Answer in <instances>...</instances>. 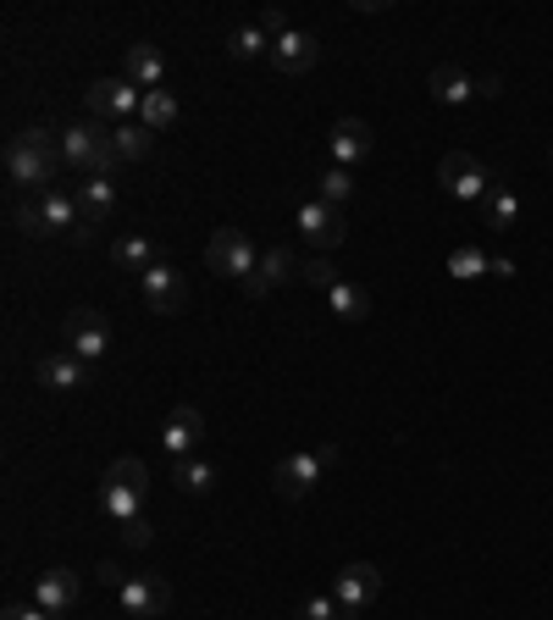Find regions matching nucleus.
<instances>
[{
  "instance_id": "aec40b11",
  "label": "nucleus",
  "mask_w": 553,
  "mask_h": 620,
  "mask_svg": "<svg viewBox=\"0 0 553 620\" xmlns=\"http://www.w3.org/2000/svg\"><path fill=\"white\" fill-rule=\"evenodd\" d=\"M111 260L128 266V272H139V278L150 272V266H161V255H155V244H150L144 233H122V238L111 244Z\"/></svg>"
},
{
  "instance_id": "1a4fd4ad",
  "label": "nucleus",
  "mask_w": 553,
  "mask_h": 620,
  "mask_svg": "<svg viewBox=\"0 0 553 620\" xmlns=\"http://www.w3.org/2000/svg\"><path fill=\"white\" fill-rule=\"evenodd\" d=\"M205 443V416L195 405H172L166 421H161V449L172 460H195V449Z\"/></svg>"
},
{
  "instance_id": "2f4dec72",
  "label": "nucleus",
  "mask_w": 553,
  "mask_h": 620,
  "mask_svg": "<svg viewBox=\"0 0 553 620\" xmlns=\"http://www.w3.org/2000/svg\"><path fill=\"white\" fill-rule=\"evenodd\" d=\"M12 227H17L23 238H50V227H45V211H39V195L12 206Z\"/></svg>"
},
{
  "instance_id": "393cba45",
  "label": "nucleus",
  "mask_w": 553,
  "mask_h": 620,
  "mask_svg": "<svg viewBox=\"0 0 553 620\" xmlns=\"http://www.w3.org/2000/svg\"><path fill=\"white\" fill-rule=\"evenodd\" d=\"M139 122H144L150 133H166V128L177 122V101H172V89H150L144 106H139Z\"/></svg>"
},
{
  "instance_id": "4be33fe9",
  "label": "nucleus",
  "mask_w": 553,
  "mask_h": 620,
  "mask_svg": "<svg viewBox=\"0 0 553 620\" xmlns=\"http://www.w3.org/2000/svg\"><path fill=\"white\" fill-rule=\"evenodd\" d=\"M39 211H45V227L50 233H72L83 217H78V195H67V189H45L39 195Z\"/></svg>"
},
{
  "instance_id": "dca6fc26",
  "label": "nucleus",
  "mask_w": 553,
  "mask_h": 620,
  "mask_svg": "<svg viewBox=\"0 0 553 620\" xmlns=\"http://www.w3.org/2000/svg\"><path fill=\"white\" fill-rule=\"evenodd\" d=\"M34 604L67 620V609L78 604V576H72V571H61V565H56V571H45V576L34 582Z\"/></svg>"
},
{
  "instance_id": "58836bf2",
  "label": "nucleus",
  "mask_w": 553,
  "mask_h": 620,
  "mask_svg": "<svg viewBox=\"0 0 553 620\" xmlns=\"http://www.w3.org/2000/svg\"><path fill=\"white\" fill-rule=\"evenodd\" d=\"M238 289H244L249 300H266V294H271V278H266V272H260V266H255V272H249V278H244Z\"/></svg>"
},
{
  "instance_id": "9d476101",
  "label": "nucleus",
  "mask_w": 553,
  "mask_h": 620,
  "mask_svg": "<svg viewBox=\"0 0 553 620\" xmlns=\"http://www.w3.org/2000/svg\"><path fill=\"white\" fill-rule=\"evenodd\" d=\"M139 294H144V305L155 311V316H177L183 305H189V283L177 278V266H150V272L139 278Z\"/></svg>"
},
{
  "instance_id": "6e6552de",
  "label": "nucleus",
  "mask_w": 553,
  "mask_h": 620,
  "mask_svg": "<svg viewBox=\"0 0 553 620\" xmlns=\"http://www.w3.org/2000/svg\"><path fill=\"white\" fill-rule=\"evenodd\" d=\"M377 593H383V571H377L372 560L343 565V571H338V582H332V598L343 604V615H349V620H360L365 609H372V604H377Z\"/></svg>"
},
{
  "instance_id": "423d86ee",
  "label": "nucleus",
  "mask_w": 553,
  "mask_h": 620,
  "mask_svg": "<svg viewBox=\"0 0 553 620\" xmlns=\"http://www.w3.org/2000/svg\"><path fill=\"white\" fill-rule=\"evenodd\" d=\"M437 177H443V189H448L454 200H487V189H493V172H487L471 150H448V155L437 161Z\"/></svg>"
},
{
  "instance_id": "f3484780",
  "label": "nucleus",
  "mask_w": 553,
  "mask_h": 620,
  "mask_svg": "<svg viewBox=\"0 0 553 620\" xmlns=\"http://www.w3.org/2000/svg\"><path fill=\"white\" fill-rule=\"evenodd\" d=\"M39 383L50 394H78L89 383V366L78 361V354H45V361H39Z\"/></svg>"
},
{
  "instance_id": "9b49d317",
  "label": "nucleus",
  "mask_w": 553,
  "mask_h": 620,
  "mask_svg": "<svg viewBox=\"0 0 553 620\" xmlns=\"http://www.w3.org/2000/svg\"><path fill=\"white\" fill-rule=\"evenodd\" d=\"M117 593H122V609H128L133 620H155V615H166V604H172V582H166V576H128Z\"/></svg>"
},
{
  "instance_id": "c756f323",
  "label": "nucleus",
  "mask_w": 553,
  "mask_h": 620,
  "mask_svg": "<svg viewBox=\"0 0 553 620\" xmlns=\"http://www.w3.org/2000/svg\"><path fill=\"white\" fill-rule=\"evenodd\" d=\"M101 504H106V515L122 526V520H133V515H144V499L139 493H128V488H106L101 482Z\"/></svg>"
},
{
  "instance_id": "ddd939ff",
  "label": "nucleus",
  "mask_w": 553,
  "mask_h": 620,
  "mask_svg": "<svg viewBox=\"0 0 553 620\" xmlns=\"http://www.w3.org/2000/svg\"><path fill=\"white\" fill-rule=\"evenodd\" d=\"M332 161L338 166H360V161H372V150H377V133H372V122H360V117H343L338 128H332Z\"/></svg>"
},
{
  "instance_id": "79ce46f5",
  "label": "nucleus",
  "mask_w": 553,
  "mask_h": 620,
  "mask_svg": "<svg viewBox=\"0 0 553 620\" xmlns=\"http://www.w3.org/2000/svg\"><path fill=\"white\" fill-rule=\"evenodd\" d=\"M548 161H553V150H548Z\"/></svg>"
},
{
  "instance_id": "b1692460",
  "label": "nucleus",
  "mask_w": 553,
  "mask_h": 620,
  "mask_svg": "<svg viewBox=\"0 0 553 620\" xmlns=\"http://www.w3.org/2000/svg\"><path fill=\"white\" fill-rule=\"evenodd\" d=\"M101 482H106V488H128V493H139V499H144V493H150V466H144V460H133V455H122V460H111V466H106V477H101Z\"/></svg>"
},
{
  "instance_id": "6ab92c4d",
  "label": "nucleus",
  "mask_w": 553,
  "mask_h": 620,
  "mask_svg": "<svg viewBox=\"0 0 553 620\" xmlns=\"http://www.w3.org/2000/svg\"><path fill=\"white\" fill-rule=\"evenodd\" d=\"M426 89H432V101H437V106H466V101L476 95V83L459 72V67H432Z\"/></svg>"
},
{
  "instance_id": "4468645a",
  "label": "nucleus",
  "mask_w": 553,
  "mask_h": 620,
  "mask_svg": "<svg viewBox=\"0 0 553 620\" xmlns=\"http://www.w3.org/2000/svg\"><path fill=\"white\" fill-rule=\"evenodd\" d=\"M316 56H321V45H316V34H305V28H294V34H283L271 45V67L283 72V78H305L310 67H316Z\"/></svg>"
},
{
  "instance_id": "a878e982",
  "label": "nucleus",
  "mask_w": 553,
  "mask_h": 620,
  "mask_svg": "<svg viewBox=\"0 0 553 620\" xmlns=\"http://www.w3.org/2000/svg\"><path fill=\"white\" fill-rule=\"evenodd\" d=\"M111 144H117L122 161H144V155L155 150V133H150L144 122H122V128H111Z\"/></svg>"
},
{
  "instance_id": "e433bc0d",
  "label": "nucleus",
  "mask_w": 553,
  "mask_h": 620,
  "mask_svg": "<svg viewBox=\"0 0 553 620\" xmlns=\"http://www.w3.org/2000/svg\"><path fill=\"white\" fill-rule=\"evenodd\" d=\"M255 23H260V34H266L271 45H276V39H283V34H294V28H289V17H283V12H276V7H271V12H260Z\"/></svg>"
},
{
  "instance_id": "f8f14e48",
  "label": "nucleus",
  "mask_w": 553,
  "mask_h": 620,
  "mask_svg": "<svg viewBox=\"0 0 553 620\" xmlns=\"http://www.w3.org/2000/svg\"><path fill=\"white\" fill-rule=\"evenodd\" d=\"M299 233H305L316 249H338L343 233H349V222H343L338 206H327V200H305V206H299Z\"/></svg>"
},
{
  "instance_id": "39448f33",
  "label": "nucleus",
  "mask_w": 553,
  "mask_h": 620,
  "mask_svg": "<svg viewBox=\"0 0 553 620\" xmlns=\"http://www.w3.org/2000/svg\"><path fill=\"white\" fill-rule=\"evenodd\" d=\"M205 260H211V272H216V278H233V283H244L255 266H260V260H255V244H249L244 227H216L211 244H205Z\"/></svg>"
},
{
  "instance_id": "0eeeda50",
  "label": "nucleus",
  "mask_w": 553,
  "mask_h": 620,
  "mask_svg": "<svg viewBox=\"0 0 553 620\" xmlns=\"http://www.w3.org/2000/svg\"><path fill=\"white\" fill-rule=\"evenodd\" d=\"M56 172H61V161H50L45 150H34L23 133L7 144V177L17 189H34V195H45V189H56Z\"/></svg>"
},
{
  "instance_id": "7c9ffc66",
  "label": "nucleus",
  "mask_w": 553,
  "mask_h": 620,
  "mask_svg": "<svg viewBox=\"0 0 553 620\" xmlns=\"http://www.w3.org/2000/svg\"><path fill=\"white\" fill-rule=\"evenodd\" d=\"M482 272H493V260H487L482 249H471V244H466V249H454V255H448V278L471 283V278H482Z\"/></svg>"
},
{
  "instance_id": "c85d7f7f",
  "label": "nucleus",
  "mask_w": 553,
  "mask_h": 620,
  "mask_svg": "<svg viewBox=\"0 0 553 620\" xmlns=\"http://www.w3.org/2000/svg\"><path fill=\"white\" fill-rule=\"evenodd\" d=\"M260 272H266V278H271V289H276V283L305 278V260H294V249L276 244V249H266V255H260Z\"/></svg>"
},
{
  "instance_id": "bb28decb",
  "label": "nucleus",
  "mask_w": 553,
  "mask_h": 620,
  "mask_svg": "<svg viewBox=\"0 0 553 620\" xmlns=\"http://www.w3.org/2000/svg\"><path fill=\"white\" fill-rule=\"evenodd\" d=\"M327 300H332V316L338 321H365V316H372V294L354 289V283H338Z\"/></svg>"
},
{
  "instance_id": "20e7f679",
  "label": "nucleus",
  "mask_w": 553,
  "mask_h": 620,
  "mask_svg": "<svg viewBox=\"0 0 553 620\" xmlns=\"http://www.w3.org/2000/svg\"><path fill=\"white\" fill-rule=\"evenodd\" d=\"M83 106H89V117H111L117 128L122 122H139V106H144V89H133L128 78H95L83 89Z\"/></svg>"
},
{
  "instance_id": "4c0bfd02",
  "label": "nucleus",
  "mask_w": 553,
  "mask_h": 620,
  "mask_svg": "<svg viewBox=\"0 0 553 620\" xmlns=\"http://www.w3.org/2000/svg\"><path fill=\"white\" fill-rule=\"evenodd\" d=\"M0 620H61V615H50L39 604H7V615H0Z\"/></svg>"
},
{
  "instance_id": "f257e3e1",
  "label": "nucleus",
  "mask_w": 553,
  "mask_h": 620,
  "mask_svg": "<svg viewBox=\"0 0 553 620\" xmlns=\"http://www.w3.org/2000/svg\"><path fill=\"white\" fill-rule=\"evenodd\" d=\"M61 155H67V166H78L83 177H117V166H122V155H117V144H111V128L106 122H72L67 133H61Z\"/></svg>"
},
{
  "instance_id": "72a5a7b5",
  "label": "nucleus",
  "mask_w": 553,
  "mask_h": 620,
  "mask_svg": "<svg viewBox=\"0 0 553 620\" xmlns=\"http://www.w3.org/2000/svg\"><path fill=\"white\" fill-rule=\"evenodd\" d=\"M299 620H349V615H343V604L332 593H316V598L299 604Z\"/></svg>"
},
{
  "instance_id": "f704fd0d",
  "label": "nucleus",
  "mask_w": 553,
  "mask_h": 620,
  "mask_svg": "<svg viewBox=\"0 0 553 620\" xmlns=\"http://www.w3.org/2000/svg\"><path fill=\"white\" fill-rule=\"evenodd\" d=\"M305 283H316V289H327V294H332L343 278H338V266H332L327 255H310V260H305Z\"/></svg>"
},
{
  "instance_id": "ea45409f",
  "label": "nucleus",
  "mask_w": 553,
  "mask_h": 620,
  "mask_svg": "<svg viewBox=\"0 0 553 620\" xmlns=\"http://www.w3.org/2000/svg\"><path fill=\"white\" fill-rule=\"evenodd\" d=\"M95 576H101L106 587H122V582H128V576L117 571V560H101V571H95Z\"/></svg>"
},
{
  "instance_id": "a19ab883",
  "label": "nucleus",
  "mask_w": 553,
  "mask_h": 620,
  "mask_svg": "<svg viewBox=\"0 0 553 620\" xmlns=\"http://www.w3.org/2000/svg\"><path fill=\"white\" fill-rule=\"evenodd\" d=\"M476 95H487V101H498V95H504V83H498V78H482V83H476Z\"/></svg>"
},
{
  "instance_id": "f03ea898",
  "label": "nucleus",
  "mask_w": 553,
  "mask_h": 620,
  "mask_svg": "<svg viewBox=\"0 0 553 620\" xmlns=\"http://www.w3.org/2000/svg\"><path fill=\"white\" fill-rule=\"evenodd\" d=\"M338 460V449H299V455H289V460H276V471H271V488H276V499H310L316 488H321V477H327V466Z\"/></svg>"
},
{
  "instance_id": "7ed1b4c3",
  "label": "nucleus",
  "mask_w": 553,
  "mask_h": 620,
  "mask_svg": "<svg viewBox=\"0 0 553 620\" xmlns=\"http://www.w3.org/2000/svg\"><path fill=\"white\" fill-rule=\"evenodd\" d=\"M61 338H67V354H78L83 366H95V361H106V354H111V321L101 311H89V305L67 311Z\"/></svg>"
},
{
  "instance_id": "a211bd4d",
  "label": "nucleus",
  "mask_w": 553,
  "mask_h": 620,
  "mask_svg": "<svg viewBox=\"0 0 553 620\" xmlns=\"http://www.w3.org/2000/svg\"><path fill=\"white\" fill-rule=\"evenodd\" d=\"M111 211H117V189H111V177H83V184H78V217L101 227Z\"/></svg>"
},
{
  "instance_id": "473e14b6",
  "label": "nucleus",
  "mask_w": 553,
  "mask_h": 620,
  "mask_svg": "<svg viewBox=\"0 0 553 620\" xmlns=\"http://www.w3.org/2000/svg\"><path fill=\"white\" fill-rule=\"evenodd\" d=\"M354 195V177H349V166H332V172H321V195L316 200H327V206H338L343 211V200Z\"/></svg>"
},
{
  "instance_id": "cd10ccee",
  "label": "nucleus",
  "mask_w": 553,
  "mask_h": 620,
  "mask_svg": "<svg viewBox=\"0 0 553 620\" xmlns=\"http://www.w3.org/2000/svg\"><path fill=\"white\" fill-rule=\"evenodd\" d=\"M177 488L189 499H205L216 488V466L211 460H177Z\"/></svg>"
},
{
  "instance_id": "412c9836",
  "label": "nucleus",
  "mask_w": 553,
  "mask_h": 620,
  "mask_svg": "<svg viewBox=\"0 0 553 620\" xmlns=\"http://www.w3.org/2000/svg\"><path fill=\"white\" fill-rule=\"evenodd\" d=\"M482 217H487V227L509 233V227L520 222V200H515V189L493 177V189H487V200H482Z\"/></svg>"
},
{
  "instance_id": "c9c22d12",
  "label": "nucleus",
  "mask_w": 553,
  "mask_h": 620,
  "mask_svg": "<svg viewBox=\"0 0 553 620\" xmlns=\"http://www.w3.org/2000/svg\"><path fill=\"white\" fill-rule=\"evenodd\" d=\"M150 538H155V526H150L144 515L122 520V543H128V549H150Z\"/></svg>"
},
{
  "instance_id": "2eb2a0df",
  "label": "nucleus",
  "mask_w": 553,
  "mask_h": 620,
  "mask_svg": "<svg viewBox=\"0 0 553 620\" xmlns=\"http://www.w3.org/2000/svg\"><path fill=\"white\" fill-rule=\"evenodd\" d=\"M122 78L133 83V89H166V56L155 50V45H128V61H122Z\"/></svg>"
},
{
  "instance_id": "5701e85b",
  "label": "nucleus",
  "mask_w": 553,
  "mask_h": 620,
  "mask_svg": "<svg viewBox=\"0 0 553 620\" xmlns=\"http://www.w3.org/2000/svg\"><path fill=\"white\" fill-rule=\"evenodd\" d=\"M227 56H233V61H260V56L271 61V39L260 34V23H238V28L227 34Z\"/></svg>"
}]
</instances>
